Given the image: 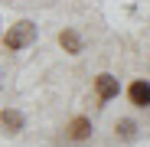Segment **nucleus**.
Masks as SVG:
<instances>
[{"instance_id": "7ed1b4c3", "label": "nucleus", "mask_w": 150, "mask_h": 147, "mask_svg": "<svg viewBox=\"0 0 150 147\" xmlns=\"http://www.w3.org/2000/svg\"><path fill=\"white\" fill-rule=\"evenodd\" d=\"M127 98H131V105H134V108H150V82H147V79L131 82Z\"/></svg>"}, {"instance_id": "20e7f679", "label": "nucleus", "mask_w": 150, "mask_h": 147, "mask_svg": "<svg viewBox=\"0 0 150 147\" xmlns=\"http://www.w3.org/2000/svg\"><path fill=\"white\" fill-rule=\"evenodd\" d=\"M65 137L69 141H88L91 137V121L88 118H72L65 124Z\"/></svg>"}, {"instance_id": "423d86ee", "label": "nucleus", "mask_w": 150, "mask_h": 147, "mask_svg": "<svg viewBox=\"0 0 150 147\" xmlns=\"http://www.w3.org/2000/svg\"><path fill=\"white\" fill-rule=\"evenodd\" d=\"M0 124H4V134H20V131H23V114L13 111V108H4Z\"/></svg>"}, {"instance_id": "f257e3e1", "label": "nucleus", "mask_w": 150, "mask_h": 147, "mask_svg": "<svg viewBox=\"0 0 150 147\" xmlns=\"http://www.w3.org/2000/svg\"><path fill=\"white\" fill-rule=\"evenodd\" d=\"M36 39V26L30 20H23V23H13V26L7 30V36H4V46L10 49V53H16V49H23V46H30Z\"/></svg>"}, {"instance_id": "f03ea898", "label": "nucleus", "mask_w": 150, "mask_h": 147, "mask_svg": "<svg viewBox=\"0 0 150 147\" xmlns=\"http://www.w3.org/2000/svg\"><path fill=\"white\" fill-rule=\"evenodd\" d=\"M95 95H98V102H111V98H117L121 95V82L111 75V72H101V75L95 79Z\"/></svg>"}, {"instance_id": "0eeeda50", "label": "nucleus", "mask_w": 150, "mask_h": 147, "mask_svg": "<svg viewBox=\"0 0 150 147\" xmlns=\"http://www.w3.org/2000/svg\"><path fill=\"white\" fill-rule=\"evenodd\" d=\"M114 134H117L121 141H134V137H137V124H134L131 118H121L117 124H114Z\"/></svg>"}, {"instance_id": "39448f33", "label": "nucleus", "mask_w": 150, "mask_h": 147, "mask_svg": "<svg viewBox=\"0 0 150 147\" xmlns=\"http://www.w3.org/2000/svg\"><path fill=\"white\" fill-rule=\"evenodd\" d=\"M59 46L65 49L69 56H79L82 49H85V43H82V36L75 33V30H62V33H59Z\"/></svg>"}]
</instances>
